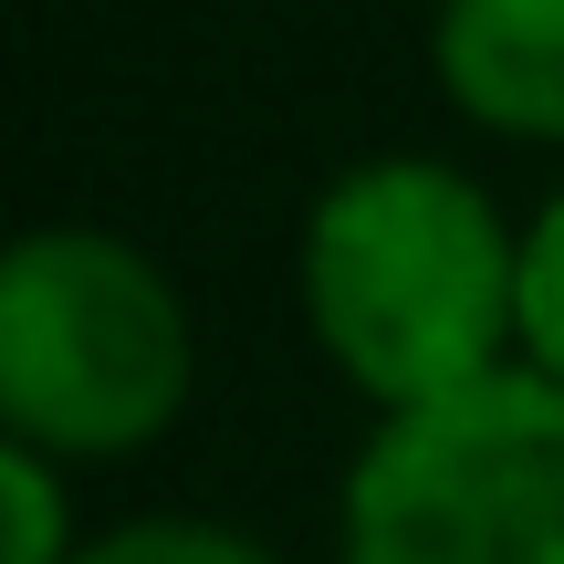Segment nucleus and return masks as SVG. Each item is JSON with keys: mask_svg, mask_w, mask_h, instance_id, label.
Returning <instances> with one entry per match:
<instances>
[{"mask_svg": "<svg viewBox=\"0 0 564 564\" xmlns=\"http://www.w3.org/2000/svg\"><path fill=\"white\" fill-rule=\"evenodd\" d=\"M303 324L377 408H419L523 356V230L440 158H366L303 209Z\"/></svg>", "mask_w": 564, "mask_h": 564, "instance_id": "1", "label": "nucleus"}, {"mask_svg": "<svg viewBox=\"0 0 564 564\" xmlns=\"http://www.w3.org/2000/svg\"><path fill=\"white\" fill-rule=\"evenodd\" d=\"M178 282L116 230H21L0 262V419L53 460H137L188 408Z\"/></svg>", "mask_w": 564, "mask_h": 564, "instance_id": "2", "label": "nucleus"}, {"mask_svg": "<svg viewBox=\"0 0 564 564\" xmlns=\"http://www.w3.org/2000/svg\"><path fill=\"white\" fill-rule=\"evenodd\" d=\"M345 564H564V387L512 356L377 408L345 470Z\"/></svg>", "mask_w": 564, "mask_h": 564, "instance_id": "3", "label": "nucleus"}, {"mask_svg": "<svg viewBox=\"0 0 564 564\" xmlns=\"http://www.w3.org/2000/svg\"><path fill=\"white\" fill-rule=\"evenodd\" d=\"M429 63L481 137L564 147V0H440Z\"/></svg>", "mask_w": 564, "mask_h": 564, "instance_id": "4", "label": "nucleus"}, {"mask_svg": "<svg viewBox=\"0 0 564 564\" xmlns=\"http://www.w3.org/2000/svg\"><path fill=\"white\" fill-rule=\"evenodd\" d=\"M0 502H11L0 564H74V554H84L74 512H63V481H53V449H32V440L0 449Z\"/></svg>", "mask_w": 564, "mask_h": 564, "instance_id": "5", "label": "nucleus"}, {"mask_svg": "<svg viewBox=\"0 0 564 564\" xmlns=\"http://www.w3.org/2000/svg\"><path fill=\"white\" fill-rule=\"evenodd\" d=\"M74 564H272V554L251 533H230V523H199V512H147V523L84 533Z\"/></svg>", "mask_w": 564, "mask_h": 564, "instance_id": "6", "label": "nucleus"}, {"mask_svg": "<svg viewBox=\"0 0 564 564\" xmlns=\"http://www.w3.org/2000/svg\"><path fill=\"white\" fill-rule=\"evenodd\" d=\"M523 366L564 387V188L523 220Z\"/></svg>", "mask_w": 564, "mask_h": 564, "instance_id": "7", "label": "nucleus"}]
</instances>
